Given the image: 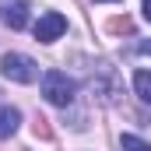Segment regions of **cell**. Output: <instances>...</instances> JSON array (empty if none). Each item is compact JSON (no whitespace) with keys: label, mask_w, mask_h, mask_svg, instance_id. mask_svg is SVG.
<instances>
[{"label":"cell","mask_w":151,"mask_h":151,"mask_svg":"<svg viewBox=\"0 0 151 151\" xmlns=\"http://www.w3.org/2000/svg\"><path fill=\"white\" fill-rule=\"evenodd\" d=\"M18 127H21V113L14 106H0V141H7Z\"/></svg>","instance_id":"obj_6"},{"label":"cell","mask_w":151,"mask_h":151,"mask_svg":"<svg viewBox=\"0 0 151 151\" xmlns=\"http://www.w3.org/2000/svg\"><path fill=\"white\" fill-rule=\"evenodd\" d=\"M119 148L123 151H151V144L141 141V137H134V134H123V137H119Z\"/></svg>","instance_id":"obj_8"},{"label":"cell","mask_w":151,"mask_h":151,"mask_svg":"<svg viewBox=\"0 0 151 151\" xmlns=\"http://www.w3.org/2000/svg\"><path fill=\"white\" fill-rule=\"evenodd\" d=\"M74 95H77V81L74 77H67L63 70H46V74H42V99H46L49 106L67 109V106L74 102Z\"/></svg>","instance_id":"obj_1"},{"label":"cell","mask_w":151,"mask_h":151,"mask_svg":"<svg viewBox=\"0 0 151 151\" xmlns=\"http://www.w3.org/2000/svg\"><path fill=\"white\" fill-rule=\"evenodd\" d=\"M91 91L99 95V102H102V106H113L116 95H119V84H116L113 70H102V77H91Z\"/></svg>","instance_id":"obj_5"},{"label":"cell","mask_w":151,"mask_h":151,"mask_svg":"<svg viewBox=\"0 0 151 151\" xmlns=\"http://www.w3.org/2000/svg\"><path fill=\"white\" fill-rule=\"evenodd\" d=\"M137 53H144V56H151V39H144V42H137Z\"/></svg>","instance_id":"obj_9"},{"label":"cell","mask_w":151,"mask_h":151,"mask_svg":"<svg viewBox=\"0 0 151 151\" xmlns=\"http://www.w3.org/2000/svg\"><path fill=\"white\" fill-rule=\"evenodd\" d=\"M95 4H106V0H95Z\"/></svg>","instance_id":"obj_11"},{"label":"cell","mask_w":151,"mask_h":151,"mask_svg":"<svg viewBox=\"0 0 151 151\" xmlns=\"http://www.w3.org/2000/svg\"><path fill=\"white\" fill-rule=\"evenodd\" d=\"M141 7H144V18H148V21H151V0H144Z\"/></svg>","instance_id":"obj_10"},{"label":"cell","mask_w":151,"mask_h":151,"mask_svg":"<svg viewBox=\"0 0 151 151\" xmlns=\"http://www.w3.org/2000/svg\"><path fill=\"white\" fill-rule=\"evenodd\" d=\"M0 74L7 77V81H14V84H32L39 77V67H35V60L25 56V53H4Z\"/></svg>","instance_id":"obj_2"},{"label":"cell","mask_w":151,"mask_h":151,"mask_svg":"<svg viewBox=\"0 0 151 151\" xmlns=\"http://www.w3.org/2000/svg\"><path fill=\"white\" fill-rule=\"evenodd\" d=\"M0 25L7 28H25L28 25V0H0Z\"/></svg>","instance_id":"obj_4"},{"label":"cell","mask_w":151,"mask_h":151,"mask_svg":"<svg viewBox=\"0 0 151 151\" xmlns=\"http://www.w3.org/2000/svg\"><path fill=\"white\" fill-rule=\"evenodd\" d=\"M63 32H67V18H63L60 11L39 14V21H35V39H39V42H56Z\"/></svg>","instance_id":"obj_3"},{"label":"cell","mask_w":151,"mask_h":151,"mask_svg":"<svg viewBox=\"0 0 151 151\" xmlns=\"http://www.w3.org/2000/svg\"><path fill=\"white\" fill-rule=\"evenodd\" d=\"M134 91L141 102H151V70H137L134 74Z\"/></svg>","instance_id":"obj_7"}]
</instances>
